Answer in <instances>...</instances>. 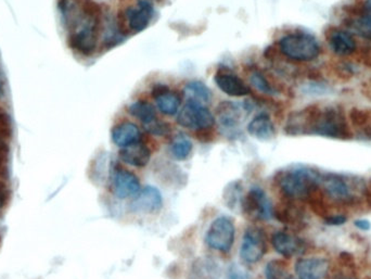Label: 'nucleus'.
Listing matches in <instances>:
<instances>
[{"instance_id":"nucleus-13","label":"nucleus","mask_w":371,"mask_h":279,"mask_svg":"<svg viewBox=\"0 0 371 279\" xmlns=\"http://www.w3.org/2000/svg\"><path fill=\"white\" fill-rule=\"evenodd\" d=\"M329 47L336 55L341 57L353 55L357 49L356 40L349 31L329 28L326 33Z\"/></svg>"},{"instance_id":"nucleus-6","label":"nucleus","mask_w":371,"mask_h":279,"mask_svg":"<svg viewBox=\"0 0 371 279\" xmlns=\"http://www.w3.org/2000/svg\"><path fill=\"white\" fill-rule=\"evenodd\" d=\"M242 212L252 221H269L274 217V207L264 190L253 187L242 200Z\"/></svg>"},{"instance_id":"nucleus-2","label":"nucleus","mask_w":371,"mask_h":279,"mask_svg":"<svg viewBox=\"0 0 371 279\" xmlns=\"http://www.w3.org/2000/svg\"><path fill=\"white\" fill-rule=\"evenodd\" d=\"M322 177L316 167L292 165L277 173L275 182L286 199L307 202L320 189Z\"/></svg>"},{"instance_id":"nucleus-9","label":"nucleus","mask_w":371,"mask_h":279,"mask_svg":"<svg viewBox=\"0 0 371 279\" xmlns=\"http://www.w3.org/2000/svg\"><path fill=\"white\" fill-rule=\"evenodd\" d=\"M267 251L266 235L259 227H248L242 239L240 255L245 263H257Z\"/></svg>"},{"instance_id":"nucleus-10","label":"nucleus","mask_w":371,"mask_h":279,"mask_svg":"<svg viewBox=\"0 0 371 279\" xmlns=\"http://www.w3.org/2000/svg\"><path fill=\"white\" fill-rule=\"evenodd\" d=\"M272 244L277 253L286 259L303 255L307 250V244L304 240L297 235L284 230H279L273 235Z\"/></svg>"},{"instance_id":"nucleus-28","label":"nucleus","mask_w":371,"mask_h":279,"mask_svg":"<svg viewBox=\"0 0 371 279\" xmlns=\"http://www.w3.org/2000/svg\"><path fill=\"white\" fill-rule=\"evenodd\" d=\"M350 121L354 128H356L359 134L364 136L365 132L368 128L369 123L371 119V110L359 109V108H353L350 111Z\"/></svg>"},{"instance_id":"nucleus-7","label":"nucleus","mask_w":371,"mask_h":279,"mask_svg":"<svg viewBox=\"0 0 371 279\" xmlns=\"http://www.w3.org/2000/svg\"><path fill=\"white\" fill-rule=\"evenodd\" d=\"M234 234L236 228L230 217H217L205 235V242L216 251L228 252L234 244Z\"/></svg>"},{"instance_id":"nucleus-1","label":"nucleus","mask_w":371,"mask_h":279,"mask_svg":"<svg viewBox=\"0 0 371 279\" xmlns=\"http://www.w3.org/2000/svg\"><path fill=\"white\" fill-rule=\"evenodd\" d=\"M284 132L290 136H320L350 140L353 133L344 110L339 105H311L288 117Z\"/></svg>"},{"instance_id":"nucleus-29","label":"nucleus","mask_w":371,"mask_h":279,"mask_svg":"<svg viewBox=\"0 0 371 279\" xmlns=\"http://www.w3.org/2000/svg\"><path fill=\"white\" fill-rule=\"evenodd\" d=\"M225 201H226L227 207L230 209H237V207L241 208L242 200V186L239 182H232L230 185H227L224 192Z\"/></svg>"},{"instance_id":"nucleus-16","label":"nucleus","mask_w":371,"mask_h":279,"mask_svg":"<svg viewBox=\"0 0 371 279\" xmlns=\"http://www.w3.org/2000/svg\"><path fill=\"white\" fill-rule=\"evenodd\" d=\"M115 196L120 199L135 197L140 192V182L134 173L124 169L115 171L112 176Z\"/></svg>"},{"instance_id":"nucleus-19","label":"nucleus","mask_w":371,"mask_h":279,"mask_svg":"<svg viewBox=\"0 0 371 279\" xmlns=\"http://www.w3.org/2000/svg\"><path fill=\"white\" fill-rule=\"evenodd\" d=\"M120 159L130 167H145L151 159V151L141 142H136L128 147L122 148Z\"/></svg>"},{"instance_id":"nucleus-14","label":"nucleus","mask_w":371,"mask_h":279,"mask_svg":"<svg viewBox=\"0 0 371 279\" xmlns=\"http://www.w3.org/2000/svg\"><path fill=\"white\" fill-rule=\"evenodd\" d=\"M217 87L232 97H244L251 94L249 86L234 73L224 69H219L215 75Z\"/></svg>"},{"instance_id":"nucleus-34","label":"nucleus","mask_w":371,"mask_h":279,"mask_svg":"<svg viewBox=\"0 0 371 279\" xmlns=\"http://www.w3.org/2000/svg\"><path fill=\"white\" fill-rule=\"evenodd\" d=\"M115 26H117V31L123 37H126L130 34V26H128V21L125 11H119L117 12V19H115Z\"/></svg>"},{"instance_id":"nucleus-24","label":"nucleus","mask_w":371,"mask_h":279,"mask_svg":"<svg viewBox=\"0 0 371 279\" xmlns=\"http://www.w3.org/2000/svg\"><path fill=\"white\" fill-rule=\"evenodd\" d=\"M128 113L136 117L142 124H149L157 119L155 107L145 100L135 101L128 107Z\"/></svg>"},{"instance_id":"nucleus-23","label":"nucleus","mask_w":371,"mask_h":279,"mask_svg":"<svg viewBox=\"0 0 371 279\" xmlns=\"http://www.w3.org/2000/svg\"><path fill=\"white\" fill-rule=\"evenodd\" d=\"M184 95L187 99V103L205 105V103H209L211 99V90L205 83L193 81L184 86Z\"/></svg>"},{"instance_id":"nucleus-4","label":"nucleus","mask_w":371,"mask_h":279,"mask_svg":"<svg viewBox=\"0 0 371 279\" xmlns=\"http://www.w3.org/2000/svg\"><path fill=\"white\" fill-rule=\"evenodd\" d=\"M279 51L290 60L299 62L313 61L322 53L318 40L307 33H292L278 42Z\"/></svg>"},{"instance_id":"nucleus-38","label":"nucleus","mask_w":371,"mask_h":279,"mask_svg":"<svg viewBox=\"0 0 371 279\" xmlns=\"http://www.w3.org/2000/svg\"><path fill=\"white\" fill-rule=\"evenodd\" d=\"M357 17L363 19L367 24L371 26V0H365L361 3V10Z\"/></svg>"},{"instance_id":"nucleus-15","label":"nucleus","mask_w":371,"mask_h":279,"mask_svg":"<svg viewBox=\"0 0 371 279\" xmlns=\"http://www.w3.org/2000/svg\"><path fill=\"white\" fill-rule=\"evenodd\" d=\"M250 110L247 105H238L232 101H224L217 107V119L224 130H234L243 120L244 112Z\"/></svg>"},{"instance_id":"nucleus-37","label":"nucleus","mask_w":371,"mask_h":279,"mask_svg":"<svg viewBox=\"0 0 371 279\" xmlns=\"http://www.w3.org/2000/svg\"><path fill=\"white\" fill-rule=\"evenodd\" d=\"M334 70L338 74L340 75V78L347 80V78H352L354 75L353 67L349 63H338V65L334 67Z\"/></svg>"},{"instance_id":"nucleus-5","label":"nucleus","mask_w":371,"mask_h":279,"mask_svg":"<svg viewBox=\"0 0 371 279\" xmlns=\"http://www.w3.org/2000/svg\"><path fill=\"white\" fill-rule=\"evenodd\" d=\"M83 15V12H82ZM103 20L88 18L82 15V20L74 31L67 34V45L84 57H90L97 50L99 33L103 26Z\"/></svg>"},{"instance_id":"nucleus-27","label":"nucleus","mask_w":371,"mask_h":279,"mask_svg":"<svg viewBox=\"0 0 371 279\" xmlns=\"http://www.w3.org/2000/svg\"><path fill=\"white\" fill-rule=\"evenodd\" d=\"M157 109L159 112L165 115H175L180 111V99L178 96L175 95L173 92H167L165 95L155 99Z\"/></svg>"},{"instance_id":"nucleus-43","label":"nucleus","mask_w":371,"mask_h":279,"mask_svg":"<svg viewBox=\"0 0 371 279\" xmlns=\"http://www.w3.org/2000/svg\"><path fill=\"white\" fill-rule=\"evenodd\" d=\"M8 197H9L8 188L3 183H0V210H3V208L7 205Z\"/></svg>"},{"instance_id":"nucleus-8","label":"nucleus","mask_w":371,"mask_h":279,"mask_svg":"<svg viewBox=\"0 0 371 279\" xmlns=\"http://www.w3.org/2000/svg\"><path fill=\"white\" fill-rule=\"evenodd\" d=\"M177 123L182 128L199 130L213 128L215 117L205 105L187 103L177 115Z\"/></svg>"},{"instance_id":"nucleus-3","label":"nucleus","mask_w":371,"mask_h":279,"mask_svg":"<svg viewBox=\"0 0 371 279\" xmlns=\"http://www.w3.org/2000/svg\"><path fill=\"white\" fill-rule=\"evenodd\" d=\"M365 190L366 184L359 177L322 172L320 192L330 203L345 207L355 205L361 199H365Z\"/></svg>"},{"instance_id":"nucleus-30","label":"nucleus","mask_w":371,"mask_h":279,"mask_svg":"<svg viewBox=\"0 0 371 279\" xmlns=\"http://www.w3.org/2000/svg\"><path fill=\"white\" fill-rule=\"evenodd\" d=\"M344 24L354 34L365 40H371V26L359 17H350L347 20H344Z\"/></svg>"},{"instance_id":"nucleus-25","label":"nucleus","mask_w":371,"mask_h":279,"mask_svg":"<svg viewBox=\"0 0 371 279\" xmlns=\"http://www.w3.org/2000/svg\"><path fill=\"white\" fill-rule=\"evenodd\" d=\"M192 148V142L188 136L184 134L177 135L171 144V153L175 159L184 161L191 155Z\"/></svg>"},{"instance_id":"nucleus-17","label":"nucleus","mask_w":371,"mask_h":279,"mask_svg":"<svg viewBox=\"0 0 371 279\" xmlns=\"http://www.w3.org/2000/svg\"><path fill=\"white\" fill-rule=\"evenodd\" d=\"M125 13L130 30L135 33H140L149 26L155 9L150 0H139L137 7L128 8Z\"/></svg>"},{"instance_id":"nucleus-40","label":"nucleus","mask_w":371,"mask_h":279,"mask_svg":"<svg viewBox=\"0 0 371 279\" xmlns=\"http://www.w3.org/2000/svg\"><path fill=\"white\" fill-rule=\"evenodd\" d=\"M197 138L202 142H209L213 140L214 135H213L212 128H203V130H196Z\"/></svg>"},{"instance_id":"nucleus-33","label":"nucleus","mask_w":371,"mask_h":279,"mask_svg":"<svg viewBox=\"0 0 371 279\" xmlns=\"http://www.w3.org/2000/svg\"><path fill=\"white\" fill-rule=\"evenodd\" d=\"M145 130L150 134L155 135V136H166L171 133L170 124L163 122V121L155 119L149 124L144 125Z\"/></svg>"},{"instance_id":"nucleus-26","label":"nucleus","mask_w":371,"mask_h":279,"mask_svg":"<svg viewBox=\"0 0 371 279\" xmlns=\"http://www.w3.org/2000/svg\"><path fill=\"white\" fill-rule=\"evenodd\" d=\"M266 279H297L290 272L286 263L282 260H273L265 267Z\"/></svg>"},{"instance_id":"nucleus-36","label":"nucleus","mask_w":371,"mask_h":279,"mask_svg":"<svg viewBox=\"0 0 371 279\" xmlns=\"http://www.w3.org/2000/svg\"><path fill=\"white\" fill-rule=\"evenodd\" d=\"M347 222V217L341 213H331L324 219V223L328 226H342Z\"/></svg>"},{"instance_id":"nucleus-20","label":"nucleus","mask_w":371,"mask_h":279,"mask_svg":"<svg viewBox=\"0 0 371 279\" xmlns=\"http://www.w3.org/2000/svg\"><path fill=\"white\" fill-rule=\"evenodd\" d=\"M247 130L252 137L262 140V142L273 140L276 135L274 123H273L270 117L265 112L257 115L249 123Z\"/></svg>"},{"instance_id":"nucleus-18","label":"nucleus","mask_w":371,"mask_h":279,"mask_svg":"<svg viewBox=\"0 0 371 279\" xmlns=\"http://www.w3.org/2000/svg\"><path fill=\"white\" fill-rule=\"evenodd\" d=\"M288 200V199H286ZM297 201L288 200L286 205L274 211V217L280 222L288 225L292 228H304L307 226V213L301 205H297Z\"/></svg>"},{"instance_id":"nucleus-21","label":"nucleus","mask_w":371,"mask_h":279,"mask_svg":"<svg viewBox=\"0 0 371 279\" xmlns=\"http://www.w3.org/2000/svg\"><path fill=\"white\" fill-rule=\"evenodd\" d=\"M141 140L139 128L134 123L124 122L115 126L112 130V140L120 148L128 147Z\"/></svg>"},{"instance_id":"nucleus-31","label":"nucleus","mask_w":371,"mask_h":279,"mask_svg":"<svg viewBox=\"0 0 371 279\" xmlns=\"http://www.w3.org/2000/svg\"><path fill=\"white\" fill-rule=\"evenodd\" d=\"M250 82H251L252 85L254 86L262 94L273 95L275 92V88L270 85V83L261 71H252L251 75H250Z\"/></svg>"},{"instance_id":"nucleus-39","label":"nucleus","mask_w":371,"mask_h":279,"mask_svg":"<svg viewBox=\"0 0 371 279\" xmlns=\"http://www.w3.org/2000/svg\"><path fill=\"white\" fill-rule=\"evenodd\" d=\"M167 92H170V87L166 85V84H155L151 88V96H153L155 99L157 98L161 97V96L165 95Z\"/></svg>"},{"instance_id":"nucleus-41","label":"nucleus","mask_w":371,"mask_h":279,"mask_svg":"<svg viewBox=\"0 0 371 279\" xmlns=\"http://www.w3.org/2000/svg\"><path fill=\"white\" fill-rule=\"evenodd\" d=\"M359 59H361V62L363 65H366V67H370L371 69V47L370 46H367L364 49L361 50V53H359Z\"/></svg>"},{"instance_id":"nucleus-45","label":"nucleus","mask_w":371,"mask_h":279,"mask_svg":"<svg viewBox=\"0 0 371 279\" xmlns=\"http://www.w3.org/2000/svg\"><path fill=\"white\" fill-rule=\"evenodd\" d=\"M5 94V86H3V81L0 78V98L3 97Z\"/></svg>"},{"instance_id":"nucleus-11","label":"nucleus","mask_w":371,"mask_h":279,"mask_svg":"<svg viewBox=\"0 0 371 279\" xmlns=\"http://www.w3.org/2000/svg\"><path fill=\"white\" fill-rule=\"evenodd\" d=\"M329 269L330 262L322 257H301L294 267L297 279H325Z\"/></svg>"},{"instance_id":"nucleus-42","label":"nucleus","mask_w":371,"mask_h":279,"mask_svg":"<svg viewBox=\"0 0 371 279\" xmlns=\"http://www.w3.org/2000/svg\"><path fill=\"white\" fill-rule=\"evenodd\" d=\"M354 225L357 227L359 230H363V232H368L371 228L370 221L367 219H359L356 221H354Z\"/></svg>"},{"instance_id":"nucleus-12","label":"nucleus","mask_w":371,"mask_h":279,"mask_svg":"<svg viewBox=\"0 0 371 279\" xmlns=\"http://www.w3.org/2000/svg\"><path fill=\"white\" fill-rule=\"evenodd\" d=\"M162 207V194L153 186H146L145 188L140 189L130 203V209L134 212L146 213V214L159 212Z\"/></svg>"},{"instance_id":"nucleus-35","label":"nucleus","mask_w":371,"mask_h":279,"mask_svg":"<svg viewBox=\"0 0 371 279\" xmlns=\"http://www.w3.org/2000/svg\"><path fill=\"white\" fill-rule=\"evenodd\" d=\"M228 279H252V276L241 265L232 264L228 271Z\"/></svg>"},{"instance_id":"nucleus-44","label":"nucleus","mask_w":371,"mask_h":279,"mask_svg":"<svg viewBox=\"0 0 371 279\" xmlns=\"http://www.w3.org/2000/svg\"><path fill=\"white\" fill-rule=\"evenodd\" d=\"M365 200H366L369 207L371 208V180H369L368 184H366V190H365Z\"/></svg>"},{"instance_id":"nucleus-22","label":"nucleus","mask_w":371,"mask_h":279,"mask_svg":"<svg viewBox=\"0 0 371 279\" xmlns=\"http://www.w3.org/2000/svg\"><path fill=\"white\" fill-rule=\"evenodd\" d=\"M221 271L214 260L201 257L192 264L189 279H219Z\"/></svg>"},{"instance_id":"nucleus-32","label":"nucleus","mask_w":371,"mask_h":279,"mask_svg":"<svg viewBox=\"0 0 371 279\" xmlns=\"http://www.w3.org/2000/svg\"><path fill=\"white\" fill-rule=\"evenodd\" d=\"M13 135L12 120L6 110L0 108V140H10Z\"/></svg>"}]
</instances>
